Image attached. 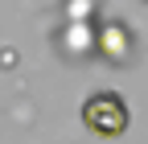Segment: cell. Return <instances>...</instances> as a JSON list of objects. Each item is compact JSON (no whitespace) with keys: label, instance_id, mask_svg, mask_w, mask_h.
I'll use <instances>...</instances> for the list:
<instances>
[{"label":"cell","instance_id":"1","mask_svg":"<svg viewBox=\"0 0 148 144\" xmlns=\"http://www.w3.org/2000/svg\"><path fill=\"white\" fill-rule=\"evenodd\" d=\"M82 123L95 136L103 140H115L127 132V103L115 95V91H95L86 103H82Z\"/></svg>","mask_w":148,"mask_h":144}]
</instances>
